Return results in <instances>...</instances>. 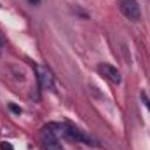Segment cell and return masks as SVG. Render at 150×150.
<instances>
[{
  "label": "cell",
  "mask_w": 150,
  "mask_h": 150,
  "mask_svg": "<svg viewBox=\"0 0 150 150\" xmlns=\"http://www.w3.org/2000/svg\"><path fill=\"white\" fill-rule=\"evenodd\" d=\"M58 138H67V140H72V142H80V143H86V145H91V147H98V142L87 134L86 131L79 129L77 126L70 124V122H52L47 126Z\"/></svg>",
  "instance_id": "obj_1"
},
{
  "label": "cell",
  "mask_w": 150,
  "mask_h": 150,
  "mask_svg": "<svg viewBox=\"0 0 150 150\" xmlns=\"http://www.w3.org/2000/svg\"><path fill=\"white\" fill-rule=\"evenodd\" d=\"M119 7H120V12L131 21H138L142 16L140 5L136 0H119Z\"/></svg>",
  "instance_id": "obj_2"
},
{
  "label": "cell",
  "mask_w": 150,
  "mask_h": 150,
  "mask_svg": "<svg viewBox=\"0 0 150 150\" xmlns=\"http://www.w3.org/2000/svg\"><path fill=\"white\" fill-rule=\"evenodd\" d=\"M40 140H42V145H44V150H65L63 149V145H61V142H59V138L45 126L44 129H42V133H40Z\"/></svg>",
  "instance_id": "obj_3"
},
{
  "label": "cell",
  "mask_w": 150,
  "mask_h": 150,
  "mask_svg": "<svg viewBox=\"0 0 150 150\" xmlns=\"http://www.w3.org/2000/svg\"><path fill=\"white\" fill-rule=\"evenodd\" d=\"M35 72H37V80L38 86L42 89H54V75L49 68L45 67H40V65H35Z\"/></svg>",
  "instance_id": "obj_4"
},
{
  "label": "cell",
  "mask_w": 150,
  "mask_h": 150,
  "mask_svg": "<svg viewBox=\"0 0 150 150\" xmlns=\"http://www.w3.org/2000/svg\"><path fill=\"white\" fill-rule=\"evenodd\" d=\"M98 72L101 74L103 79H107L110 84H115V86H119L120 82H122V77H120V72L112 67V65H108V63H103V65H98Z\"/></svg>",
  "instance_id": "obj_5"
},
{
  "label": "cell",
  "mask_w": 150,
  "mask_h": 150,
  "mask_svg": "<svg viewBox=\"0 0 150 150\" xmlns=\"http://www.w3.org/2000/svg\"><path fill=\"white\" fill-rule=\"evenodd\" d=\"M140 98H142V101H143V105H145V107H147V108L150 110V98L147 96V94H145V93H140Z\"/></svg>",
  "instance_id": "obj_6"
},
{
  "label": "cell",
  "mask_w": 150,
  "mask_h": 150,
  "mask_svg": "<svg viewBox=\"0 0 150 150\" xmlns=\"http://www.w3.org/2000/svg\"><path fill=\"white\" fill-rule=\"evenodd\" d=\"M0 150H14V149H12V145L9 142H2L0 143Z\"/></svg>",
  "instance_id": "obj_7"
},
{
  "label": "cell",
  "mask_w": 150,
  "mask_h": 150,
  "mask_svg": "<svg viewBox=\"0 0 150 150\" xmlns=\"http://www.w3.org/2000/svg\"><path fill=\"white\" fill-rule=\"evenodd\" d=\"M11 110H12L14 113H21V108H18L16 105H11Z\"/></svg>",
  "instance_id": "obj_8"
},
{
  "label": "cell",
  "mask_w": 150,
  "mask_h": 150,
  "mask_svg": "<svg viewBox=\"0 0 150 150\" xmlns=\"http://www.w3.org/2000/svg\"><path fill=\"white\" fill-rule=\"evenodd\" d=\"M28 2H30V4H33V5H37V4L40 2V0H28Z\"/></svg>",
  "instance_id": "obj_9"
},
{
  "label": "cell",
  "mask_w": 150,
  "mask_h": 150,
  "mask_svg": "<svg viewBox=\"0 0 150 150\" xmlns=\"http://www.w3.org/2000/svg\"><path fill=\"white\" fill-rule=\"evenodd\" d=\"M0 49H2V40H0Z\"/></svg>",
  "instance_id": "obj_10"
}]
</instances>
